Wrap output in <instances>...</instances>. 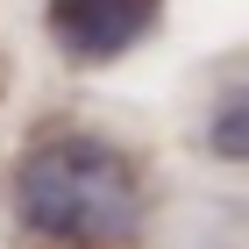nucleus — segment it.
I'll return each mask as SVG.
<instances>
[{"mask_svg": "<svg viewBox=\"0 0 249 249\" xmlns=\"http://www.w3.org/2000/svg\"><path fill=\"white\" fill-rule=\"evenodd\" d=\"M15 213L21 228L64 249H121L142 228V185L135 164L100 135L43 142L15 171Z\"/></svg>", "mask_w": 249, "mask_h": 249, "instance_id": "1", "label": "nucleus"}, {"mask_svg": "<svg viewBox=\"0 0 249 249\" xmlns=\"http://www.w3.org/2000/svg\"><path fill=\"white\" fill-rule=\"evenodd\" d=\"M213 150H221V157H242V150H249V107H242V100L221 107V121H213Z\"/></svg>", "mask_w": 249, "mask_h": 249, "instance_id": "3", "label": "nucleus"}, {"mask_svg": "<svg viewBox=\"0 0 249 249\" xmlns=\"http://www.w3.org/2000/svg\"><path fill=\"white\" fill-rule=\"evenodd\" d=\"M157 21V0H50V29L71 57L100 64V57H121L142 29Z\"/></svg>", "mask_w": 249, "mask_h": 249, "instance_id": "2", "label": "nucleus"}]
</instances>
